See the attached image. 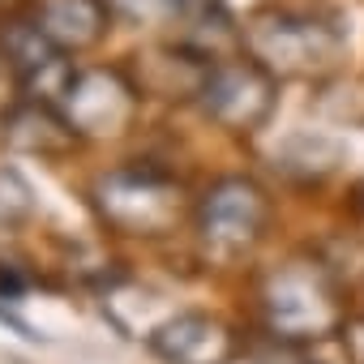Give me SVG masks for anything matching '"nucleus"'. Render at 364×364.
Returning a JSON list of instances; mask_svg holds the SVG:
<instances>
[{
  "instance_id": "4",
  "label": "nucleus",
  "mask_w": 364,
  "mask_h": 364,
  "mask_svg": "<svg viewBox=\"0 0 364 364\" xmlns=\"http://www.w3.org/2000/svg\"><path fill=\"white\" fill-rule=\"evenodd\" d=\"M198 103L210 120L228 129H257L274 107V73L262 60H245V56L210 60Z\"/></svg>"
},
{
  "instance_id": "2",
  "label": "nucleus",
  "mask_w": 364,
  "mask_h": 364,
  "mask_svg": "<svg viewBox=\"0 0 364 364\" xmlns=\"http://www.w3.org/2000/svg\"><path fill=\"white\" fill-rule=\"evenodd\" d=\"M95 206L129 236H159L180 219V185L159 167H120L95 185Z\"/></svg>"
},
{
  "instance_id": "1",
  "label": "nucleus",
  "mask_w": 364,
  "mask_h": 364,
  "mask_svg": "<svg viewBox=\"0 0 364 364\" xmlns=\"http://www.w3.org/2000/svg\"><path fill=\"white\" fill-rule=\"evenodd\" d=\"M249 52L253 60H262L270 73H321L338 60L347 31L338 26V18H321V14H262L245 26Z\"/></svg>"
},
{
  "instance_id": "13",
  "label": "nucleus",
  "mask_w": 364,
  "mask_h": 364,
  "mask_svg": "<svg viewBox=\"0 0 364 364\" xmlns=\"http://www.w3.org/2000/svg\"><path fill=\"white\" fill-rule=\"evenodd\" d=\"M355 202H360V206H364V185H360V189H355Z\"/></svg>"
},
{
  "instance_id": "9",
  "label": "nucleus",
  "mask_w": 364,
  "mask_h": 364,
  "mask_svg": "<svg viewBox=\"0 0 364 364\" xmlns=\"http://www.w3.org/2000/svg\"><path fill=\"white\" fill-rule=\"evenodd\" d=\"M35 22L56 48L82 52L107 31V0H39Z\"/></svg>"
},
{
  "instance_id": "6",
  "label": "nucleus",
  "mask_w": 364,
  "mask_h": 364,
  "mask_svg": "<svg viewBox=\"0 0 364 364\" xmlns=\"http://www.w3.org/2000/svg\"><path fill=\"white\" fill-rule=\"evenodd\" d=\"M0 56L9 60V69L18 73V82L26 86V95L35 103H65L69 86H73V65H69V52L56 48L39 22H9L0 31Z\"/></svg>"
},
{
  "instance_id": "3",
  "label": "nucleus",
  "mask_w": 364,
  "mask_h": 364,
  "mask_svg": "<svg viewBox=\"0 0 364 364\" xmlns=\"http://www.w3.org/2000/svg\"><path fill=\"white\" fill-rule=\"evenodd\" d=\"M262 304L279 338H326L343 321L338 296L317 266H283L266 283Z\"/></svg>"
},
{
  "instance_id": "12",
  "label": "nucleus",
  "mask_w": 364,
  "mask_h": 364,
  "mask_svg": "<svg viewBox=\"0 0 364 364\" xmlns=\"http://www.w3.org/2000/svg\"><path fill=\"white\" fill-rule=\"evenodd\" d=\"M351 338H355V351H360V360H364V326H355Z\"/></svg>"
},
{
  "instance_id": "8",
  "label": "nucleus",
  "mask_w": 364,
  "mask_h": 364,
  "mask_svg": "<svg viewBox=\"0 0 364 364\" xmlns=\"http://www.w3.org/2000/svg\"><path fill=\"white\" fill-rule=\"evenodd\" d=\"M154 351L171 364H228L232 355V334L223 321L202 317V313H180L167 317L154 334H150Z\"/></svg>"
},
{
  "instance_id": "11",
  "label": "nucleus",
  "mask_w": 364,
  "mask_h": 364,
  "mask_svg": "<svg viewBox=\"0 0 364 364\" xmlns=\"http://www.w3.org/2000/svg\"><path fill=\"white\" fill-rule=\"evenodd\" d=\"M112 9H120V14H129V18H159V14H180L189 5V0H107Z\"/></svg>"
},
{
  "instance_id": "7",
  "label": "nucleus",
  "mask_w": 364,
  "mask_h": 364,
  "mask_svg": "<svg viewBox=\"0 0 364 364\" xmlns=\"http://www.w3.org/2000/svg\"><path fill=\"white\" fill-rule=\"evenodd\" d=\"M60 107H65V124L73 133H120L137 112V95H133V86H124L120 73L86 69L73 77Z\"/></svg>"
},
{
  "instance_id": "5",
  "label": "nucleus",
  "mask_w": 364,
  "mask_h": 364,
  "mask_svg": "<svg viewBox=\"0 0 364 364\" xmlns=\"http://www.w3.org/2000/svg\"><path fill=\"white\" fill-rule=\"evenodd\" d=\"M266 215H270V202L253 180H223V185H215L202 198L198 228H202L206 249H215L223 257H236L249 245H257V236L266 228Z\"/></svg>"
},
{
  "instance_id": "10",
  "label": "nucleus",
  "mask_w": 364,
  "mask_h": 364,
  "mask_svg": "<svg viewBox=\"0 0 364 364\" xmlns=\"http://www.w3.org/2000/svg\"><path fill=\"white\" fill-rule=\"evenodd\" d=\"M31 210H35L31 185H26V180H22L14 167H0V223L14 228V223H22Z\"/></svg>"
}]
</instances>
